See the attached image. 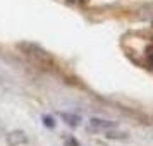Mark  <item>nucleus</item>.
Returning <instances> with one entry per match:
<instances>
[{
    "mask_svg": "<svg viewBox=\"0 0 153 146\" xmlns=\"http://www.w3.org/2000/svg\"><path fill=\"white\" fill-rule=\"evenodd\" d=\"M115 127H119L117 122L107 120V119L93 117V119H90V122H88V131L90 132H107V131H110V129H115Z\"/></svg>",
    "mask_w": 153,
    "mask_h": 146,
    "instance_id": "nucleus-1",
    "label": "nucleus"
},
{
    "mask_svg": "<svg viewBox=\"0 0 153 146\" xmlns=\"http://www.w3.org/2000/svg\"><path fill=\"white\" fill-rule=\"evenodd\" d=\"M5 143H7V146H24L28 145V134L24 131H21V129H16V131H10V132H5Z\"/></svg>",
    "mask_w": 153,
    "mask_h": 146,
    "instance_id": "nucleus-2",
    "label": "nucleus"
},
{
    "mask_svg": "<svg viewBox=\"0 0 153 146\" xmlns=\"http://www.w3.org/2000/svg\"><path fill=\"white\" fill-rule=\"evenodd\" d=\"M59 115H60V119H62L67 125H71V127H77V125L81 124V117L76 115V113H71V112H60Z\"/></svg>",
    "mask_w": 153,
    "mask_h": 146,
    "instance_id": "nucleus-3",
    "label": "nucleus"
},
{
    "mask_svg": "<svg viewBox=\"0 0 153 146\" xmlns=\"http://www.w3.org/2000/svg\"><path fill=\"white\" fill-rule=\"evenodd\" d=\"M103 134L108 139H126V138H127V132H126V131H119L117 127H115V129H110V131H107V132H103Z\"/></svg>",
    "mask_w": 153,
    "mask_h": 146,
    "instance_id": "nucleus-4",
    "label": "nucleus"
},
{
    "mask_svg": "<svg viewBox=\"0 0 153 146\" xmlns=\"http://www.w3.org/2000/svg\"><path fill=\"white\" fill-rule=\"evenodd\" d=\"M42 120H43V124L47 125V127H50V129H52V127H55V120L50 117V115H43Z\"/></svg>",
    "mask_w": 153,
    "mask_h": 146,
    "instance_id": "nucleus-5",
    "label": "nucleus"
},
{
    "mask_svg": "<svg viewBox=\"0 0 153 146\" xmlns=\"http://www.w3.org/2000/svg\"><path fill=\"white\" fill-rule=\"evenodd\" d=\"M67 146H81L79 143H77V139H74V138H67Z\"/></svg>",
    "mask_w": 153,
    "mask_h": 146,
    "instance_id": "nucleus-6",
    "label": "nucleus"
},
{
    "mask_svg": "<svg viewBox=\"0 0 153 146\" xmlns=\"http://www.w3.org/2000/svg\"><path fill=\"white\" fill-rule=\"evenodd\" d=\"M5 136V125H4V122L0 120V138H4Z\"/></svg>",
    "mask_w": 153,
    "mask_h": 146,
    "instance_id": "nucleus-7",
    "label": "nucleus"
},
{
    "mask_svg": "<svg viewBox=\"0 0 153 146\" xmlns=\"http://www.w3.org/2000/svg\"><path fill=\"white\" fill-rule=\"evenodd\" d=\"M148 60H150V64L153 65V48H150V52H148Z\"/></svg>",
    "mask_w": 153,
    "mask_h": 146,
    "instance_id": "nucleus-8",
    "label": "nucleus"
}]
</instances>
